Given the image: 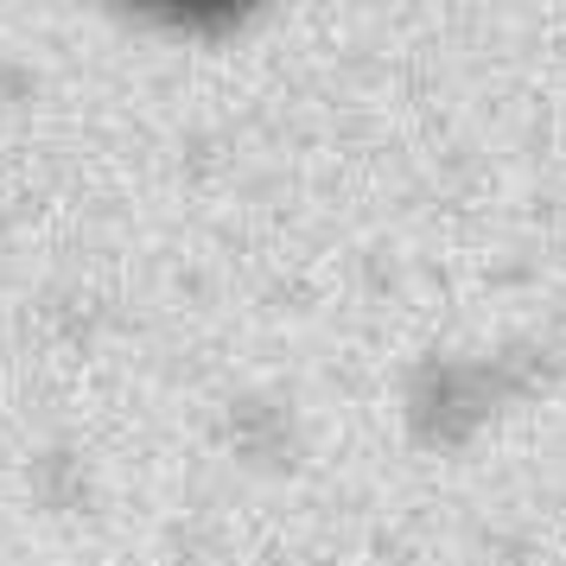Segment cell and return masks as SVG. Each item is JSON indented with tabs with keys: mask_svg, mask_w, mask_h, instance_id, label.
I'll list each match as a JSON object with an SVG mask.
<instances>
[]
</instances>
